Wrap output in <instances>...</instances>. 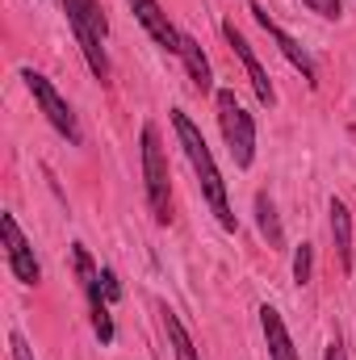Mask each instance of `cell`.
<instances>
[{"label": "cell", "mask_w": 356, "mask_h": 360, "mask_svg": "<svg viewBox=\"0 0 356 360\" xmlns=\"http://www.w3.org/2000/svg\"><path fill=\"white\" fill-rule=\"evenodd\" d=\"M256 218H260V235L268 239V248H281L285 235H281V222H276V205L268 193H256Z\"/></svg>", "instance_id": "4fadbf2b"}, {"label": "cell", "mask_w": 356, "mask_h": 360, "mask_svg": "<svg viewBox=\"0 0 356 360\" xmlns=\"http://www.w3.org/2000/svg\"><path fill=\"white\" fill-rule=\"evenodd\" d=\"M323 360H348V356H344V344H340V340H331V344H327V352H323Z\"/></svg>", "instance_id": "d6986e66"}, {"label": "cell", "mask_w": 356, "mask_h": 360, "mask_svg": "<svg viewBox=\"0 0 356 360\" xmlns=\"http://www.w3.org/2000/svg\"><path fill=\"white\" fill-rule=\"evenodd\" d=\"M0 239H4V256H8L13 276H17L21 285H38V281H42V269H38L34 248H30V239L21 235V226H17L13 214H0Z\"/></svg>", "instance_id": "8992f818"}, {"label": "cell", "mask_w": 356, "mask_h": 360, "mask_svg": "<svg viewBox=\"0 0 356 360\" xmlns=\"http://www.w3.org/2000/svg\"><path fill=\"white\" fill-rule=\"evenodd\" d=\"M63 13H68V21H72V30H76V42H80V51H84V59H89L92 76H96V80H109V55H105L109 21H105L101 4H96V0H63Z\"/></svg>", "instance_id": "7a4b0ae2"}, {"label": "cell", "mask_w": 356, "mask_h": 360, "mask_svg": "<svg viewBox=\"0 0 356 360\" xmlns=\"http://www.w3.org/2000/svg\"><path fill=\"white\" fill-rule=\"evenodd\" d=\"M172 126H177V139H180V147H184V155H189V164H193V172L201 180V193H205L214 218L222 222V231H235L239 222H235V210H231V201H227V180L218 172V164H214V155H210L201 130L193 126V117H189L184 109H172Z\"/></svg>", "instance_id": "6da1fadb"}, {"label": "cell", "mask_w": 356, "mask_h": 360, "mask_svg": "<svg viewBox=\"0 0 356 360\" xmlns=\"http://www.w3.org/2000/svg\"><path fill=\"white\" fill-rule=\"evenodd\" d=\"M130 8H134L139 25H143L168 55H180V30L168 21V13L160 8V0H130Z\"/></svg>", "instance_id": "9c48e42d"}, {"label": "cell", "mask_w": 356, "mask_h": 360, "mask_svg": "<svg viewBox=\"0 0 356 360\" xmlns=\"http://www.w3.org/2000/svg\"><path fill=\"white\" fill-rule=\"evenodd\" d=\"M310 272H314V248H310V243H302V248L293 252V281H298V285H306V281H310Z\"/></svg>", "instance_id": "9a60e30c"}, {"label": "cell", "mask_w": 356, "mask_h": 360, "mask_svg": "<svg viewBox=\"0 0 356 360\" xmlns=\"http://www.w3.org/2000/svg\"><path fill=\"white\" fill-rule=\"evenodd\" d=\"M222 38L235 46V55L243 59V68H248V80H252V89H256V96H260V105H276V89H272V80H268V72L260 68V59H256V51H252V42L235 30V21H222Z\"/></svg>", "instance_id": "ba28073f"}, {"label": "cell", "mask_w": 356, "mask_h": 360, "mask_svg": "<svg viewBox=\"0 0 356 360\" xmlns=\"http://www.w3.org/2000/svg\"><path fill=\"white\" fill-rule=\"evenodd\" d=\"M252 13H256V21H260V30H265L268 38H272V42L281 46V55H285V59H289V63H293V68L302 72V80H306V84L314 89V84H319V72H314V59L306 55V46H298V42H293V38H289V34H285V30H281V25L272 21V17H268V13H265V4H260V0H252Z\"/></svg>", "instance_id": "52a82bcc"}, {"label": "cell", "mask_w": 356, "mask_h": 360, "mask_svg": "<svg viewBox=\"0 0 356 360\" xmlns=\"http://www.w3.org/2000/svg\"><path fill=\"white\" fill-rule=\"evenodd\" d=\"M96 281H101V293H105V302H117V297H122V285H117V276H113L109 269H101V276H96Z\"/></svg>", "instance_id": "e0dca14e"}, {"label": "cell", "mask_w": 356, "mask_h": 360, "mask_svg": "<svg viewBox=\"0 0 356 360\" xmlns=\"http://www.w3.org/2000/svg\"><path fill=\"white\" fill-rule=\"evenodd\" d=\"M218 126H222V139L231 147L235 168H252V160H256V122L231 89H218Z\"/></svg>", "instance_id": "277c9868"}, {"label": "cell", "mask_w": 356, "mask_h": 360, "mask_svg": "<svg viewBox=\"0 0 356 360\" xmlns=\"http://www.w3.org/2000/svg\"><path fill=\"white\" fill-rule=\"evenodd\" d=\"M180 59H184V72H189L193 89H197V92H210V89H214L210 59L201 55V46H197V38H193V34H180Z\"/></svg>", "instance_id": "7c38bea8"}, {"label": "cell", "mask_w": 356, "mask_h": 360, "mask_svg": "<svg viewBox=\"0 0 356 360\" xmlns=\"http://www.w3.org/2000/svg\"><path fill=\"white\" fill-rule=\"evenodd\" d=\"M260 327H265V340H268V356L272 360H302L289 331H285V319L272 310V306H260Z\"/></svg>", "instance_id": "30bf717a"}, {"label": "cell", "mask_w": 356, "mask_h": 360, "mask_svg": "<svg viewBox=\"0 0 356 360\" xmlns=\"http://www.w3.org/2000/svg\"><path fill=\"white\" fill-rule=\"evenodd\" d=\"M331 239H336V256H340V269L352 272V214L340 197H331Z\"/></svg>", "instance_id": "8fae6325"}, {"label": "cell", "mask_w": 356, "mask_h": 360, "mask_svg": "<svg viewBox=\"0 0 356 360\" xmlns=\"http://www.w3.org/2000/svg\"><path fill=\"white\" fill-rule=\"evenodd\" d=\"M21 80H25L30 96L38 101V109L46 113V122H51V126H55V130H59V134H63V139L76 147V143H80V126H76V113H72V105H68V101L55 92V84H51L46 76H38L34 68H25V72H21Z\"/></svg>", "instance_id": "5b68a950"}, {"label": "cell", "mask_w": 356, "mask_h": 360, "mask_svg": "<svg viewBox=\"0 0 356 360\" xmlns=\"http://www.w3.org/2000/svg\"><path fill=\"white\" fill-rule=\"evenodd\" d=\"M143 184H147V205L155 222L168 226L172 222V172H168V155H164L155 126H143Z\"/></svg>", "instance_id": "3957f363"}, {"label": "cell", "mask_w": 356, "mask_h": 360, "mask_svg": "<svg viewBox=\"0 0 356 360\" xmlns=\"http://www.w3.org/2000/svg\"><path fill=\"white\" fill-rule=\"evenodd\" d=\"M8 348H13V360H34V352H30V344H25V340H21L17 331L8 335Z\"/></svg>", "instance_id": "ac0fdd59"}, {"label": "cell", "mask_w": 356, "mask_h": 360, "mask_svg": "<svg viewBox=\"0 0 356 360\" xmlns=\"http://www.w3.org/2000/svg\"><path fill=\"white\" fill-rule=\"evenodd\" d=\"M310 4V13H319V17H327V21H340V0H306Z\"/></svg>", "instance_id": "2e32d148"}, {"label": "cell", "mask_w": 356, "mask_h": 360, "mask_svg": "<svg viewBox=\"0 0 356 360\" xmlns=\"http://www.w3.org/2000/svg\"><path fill=\"white\" fill-rule=\"evenodd\" d=\"M164 331H168V340H172L177 360H201L197 356V348H193V340H189V331H184V323H180L172 310H164Z\"/></svg>", "instance_id": "5bb4252c"}]
</instances>
